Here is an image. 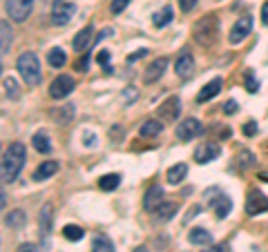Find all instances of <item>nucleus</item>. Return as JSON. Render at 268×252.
Listing matches in <instances>:
<instances>
[{
  "label": "nucleus",
  "instance_id": "412c9836",
  "mask_svg": "<svg viewBox=\"0 0 268 252\" xmlns=\"http://www.w3.org/2000/svg\"><path fill=\"white\" fill-rule=\"evenodd\" d=\"M188 241L192 245H212V235L206 228H192L188 232Z\"/></svg>",
  "mask_w": 268,
  "mask_h": 252
},
{
  "label": "nucleus",
  "instance_id": "e433bc0d",
  "mask_svg": "<svg viewBox=\"0 0 268 252\" xmlns=\"http://www.w3.org/2000/svg\"><path fill=\"white\" fill-rule=\"evenodd\" d=\"M197 3L199 0H179V7H181L184 14H188V11H192L194 7H197Z\"/></svg>",
  "mask_w": 268,
  "mask_h": 252
},
{
  "label": "nucleus",
  "instance_id": "a211bd4d",
  "mask_svg": "<svg viewBox=\"0 0 268 252\" xmlns=\"http://www.w3.org/2000/svg\"><path fill=\"white\" fill-rule=\"evenodd\" d=\"M52 221H54V208L52 203H45L40 208V237L45 239V237H50V232H52Z\"/></svg>",
  "mask_w": 268,
  "mask_h": 252
},
{
  "label": "nucleus",
  "instance_id": "603ef678",
  "mask_svg": "<svg viewBox=\"0 0 268 252\" xmlns=\"http://www.w3.org/2000/svg\"><path fill=\"white\" fill-rule=\"evenodd\" d=\"M132 252H148V248H145V245H139V248H134Z\"/></svg>",
  "mask_w": 268,
  "mask_h": 252
},
{
  "label": "nucleus",
  "instance_id": "de8ad7c7",
  "mask_svg": "<svg viewBox=\"0 0 268 252\" xmlns=\"http://www.w3.org/2000/svg\"><path fill=\"white\" fill-rule=\"evenodd\" d=\"M76 67H78V70H83V72L87 70V67H90V56H83V60H78Z\"/></svg>",
  "mask_w": 268,
  "mask_h": 252
},
{
  "label": "nucleus",
  "instance_id": "4468645a",
  "mask_svg": "<svg viewBox=\"0 0 268 252\" xmlns=\"http://www.w3.org/2000/svg\"><path fill=\"white\" fill-rule=\"evenodd\" d=\"M159 114H161V119H166V121H176V119H179V114H181L179 96H170L168 101L159 107Z\"/></svg>",
  "mask_w": 268,
  "mask_h": 252
},
{
  "label": "nucleus",
  "instance_id": "f03ea898",
  "mask_svg": "<svg viewBox=\"0 0 268 252\" xmlns=\"http://www.w3.org/2000/svg\"><path fill=\"white\" fill-rule=\"evenodd\" d=\"M16 70H18V74H20L23 81H25L29 87L38 85L40 78H42V74H40V60L32 52H25V54H20V56H18Z\"/></svg>",
  "mask_w": 268,
  "mask_h": 252
},
{
  "label": "nucleus",
  "instance_id": "7ed1b4c3",
  "mask_svg": "<svg viewBox=\"0 0 268 252\" xmlns=\"http://www.w3.org/2000/svg\"><path fill=\"white\" fill-rule=\"evenodd\" d=\"M217 32H219V20L217 16H204L199 18L197 25H194V40L199 45H210L212 40L217 38Z\"/></svg>",
  "mask_w": 268,
  "mask_h": 252
},
{
  "label": "nucleus",
  "instance_id": "a18cd8bd",
  "mask_svg": "<svg viewBox=\"0 0 268 252\" xmlns=\"http://www.w3.org/2000/svg\"><path fill=\"white\" fill-rule=\"evenodd\" d=\"M85 145H87V147H94L96 145V136H94L92 132H85Z\"/></svg>",
  "mask_w": 268,
  "mask_h": 252
},
{
  "label": "nucleus",
  "instance_id": "ddd939ff",
  "mask_svg": "<svg viewBox=\"0 0 268 252\" xmlns=\"http://www.w3.org/2000/svg\"><path fill=\"white\" fill-rule=\"evenodd\" d=\"M166 194H163V188L161 186H152L148 192H145V199H143V208L148 212H154L157 208H159L161 203H166Z\"/></svg>",
  "mask_w": 268,
  "mask_h": 252
},
{
  "label": "nucleus",
  "instance_id": "09e8293b",
  "mask_svg": "<svg viewBox=\"0 0 268 252\" xmlns=\"http://www.w3.org/2000/svg\"><path fill=\"white\" fill-rule=\"evenodd\" d=\"M261 20L268 25V3H264V7H261Z\"/></svg>",
  "mask_w": 268,
  "mask_h": 252
},
{
  "label": "nucleus",
  "instance_id": "864d4df0",
  "mask_svg": "<svg viewBox=\"0 0 268 252\" xmlns=\"http://www.w3.org/2000/svg\"><path fill=\"white\" fill-rule=\"evenodd\" d=\"M259 179H261V181H268V172H261V174H259Z\"/></svg>",
  "mask_w": 268,
  "mask_h": 252
},
{
  "label": "nucleus",
  "instance_id": "1a4fd4ad",
  "mask_svg": "<svg viewBox=\"0 0 268 252\" xmlns=\"http://www.w3.org/2000/svg\"><path fill=\"white\" fill-rule=\"evenodd\" d=\"M259 212H268V199L259 190H251L246 196V214L248 217H255Z\"/></svg>",
  "mask_w": 268,
  "mask_h": 252
},
{
  "label": "nucleus",
  "instance_id": "4c0bfd02",
  "mask_svg": "<svg viewBox=\"0 0 268 252\" xmlns=\"http://www.w3.org/2000/svg\"><path fill=\"white\" fill-rule=\"evenodd\" d=\"M96 60H99V65H103L107 70V63H109V52H107V49H101L99 56H96Z\"/></svg>",
  "mask_w": 268,
  "mask_h": 252
},
{
  "label": "nucleus",
  "instance_id": "393cba45",
  "mask_svg": "<svg viewBox=\"0 0 268 252\" xmlns=\"http://www.w3.org/2000/svg\"><path fill=\"white\" fill-rule=\"evenodd\" d=\"M74 114H76V107L72 105V103H70V105L52 109V119L56 121V123H70L72 119H74Z\"/></svg>",
  "mask_w": 268,
  "mask_h": 252
},
{
  "label": "nucleus",
  "instance_id": "b1692460",
  "mask_svg": "<svg viewBox=\"0 0 268 252\" xmlns=\"http://www.w3.org/2000/svg\"><path fill=\"white\" fill-rule=\"evenodd\" d=\"M32 145H34L36 152H40V154H50V152H52V143H50V136H47L45 130H40V132L34 134Z\"/></svg>",
  "mask_w": 268,
  "mask_h": 252
},
{
  "label": "nucleus",
  "instance_id": "3c124183",
  "mask_svg": "<svg viewBox=\"0 0 268 252\" xmlns=\"http://www.w3.org/2000/svg\"><path fill=\"white\" fill-rule=\"evenodd\" d=\"M0 205H3V208L7 205V192H3V199H0Z\"/></svg>",
  "mask_w": 268,
  "mask_h": 252
},
{
  "label": "nucleus",
  "instance_id": "473e14b6",
  "mask_svg": "<svg viewBox=\"0 0 268 252\" xmlns=\"http://www.w3.org/2000/svg\"><path fill=\"white\" fill-rule=\"evenodd\" d=\"M3 87H5V96L11 98V101H16V98L20 96V87H18V83H16L11 76H7V78L3 81Z\"/></svg>",
  "mask_w": 268,
  "mask_h": 252
},
{
  "label": "nucleus",
  "instance_id": "9b49d317",
  "mask_svg": "<svg viewBox=\"0 0 268 252\" xmlns=\"http://www.w3.org/2000/svg\"><path fill=\"white\" fill-rule=\"evenodd\" d=\"M219 154H221V147L208 141V143L197 145V150H194V161L197 163H210L212 158H217Z\"/></svg>",
  "mask_w": 268,
  "mask_h": 252
},
{
  "label": "nucleus",
  "instance_id": "6e6552de",
  "mask_svg": "<svg viewBox=\"0 0 268 252\" xmlns=\"http://www.w3.org/2000/svg\"><path fill=\"white\" fill-rule=\"evenodd\" d=\"M253 32V18L251 16H243L239 18L235 25H233V29H230V34H228V40H230V45H239V42L246 38L248 34Z\"/></svg>",
  "mask_w": 268,
  "mask_h": 252
},
{
  "label": "nucleus",
  "instance_id": "a19ab883",
  "mask_svg": "<svg viewBox=\"0 0 268 252\" xmlns=\"http://www.w3.org/2000/svg\"><path fill=\"white\" fill-rule=\"evenodd\" d=\"M18 252H40V250L34 243H23V245H18Z\"/></svg>",
  "mask_w": 268,
  "mask_h": 252
},
{
  "label": "nucleus",
  "instance_id": "f8f14e48",
  "mask_svg": "<svg viewBox=\"0 0 268 252\" xmlns=\"http://www.w3.org/2000/svg\"><path fill=\"white\" fill-rule=\"evenodd\" d=\"M168 70V58L166 56H161V58H154L152 63L148 65V70H145V76H143V81L145 83H157L159 78L166 74Z\"/></svg>",
  "mask_w": 268,
  "mask_h": 252
},
{
  "label": "nucleus",
  "instance_id": "9d476101",
  "mask_svg": "<svg viewBox=\"0 0 268 252\" xmlns=\"http://www.w3.org/2000/svg\"><path fill=\"white\" fill-rule=\"evenodd\" d=\"M92 42H96V34H94V25H85V27L74 36V49L78 54L81 52H87L90 47H92Z\"/></svg>",
  "mask_w": 268,
  "mask_h": 252
},
{
  "label": "nucleus",
  "instance_id": "5701e85b",
  "mask_svg": "<svg viewBox=\"0 0 268 252\" xmlns=\"http://www.w3.org/2000/svg\"><path fill=\"white\" fill-rule=\"evenodd\" d=\"M172 18H174V11H172L170 5H166V7H161L154 16H152V22H154L157 29H163V27H168V25L172 22Z\"/></svg>",
  "mask_w": 268,
  "mask_h": 252
},
{
  "label": "nucleus",
  "instance_id": "aec40b11",
  "mask_svg": "<svg viewBox=\"0 0 268 252\" xmlns=\"http://www.w3.org/2000/svg\"><path fill=\"white\" fill-rule=\"evenodd\" d=\"M186 176H188V165L186 163H174L172 168H168V172H166V179H168L170 186H179Z\"/></svg>",
  "mask_w": 268,
  "mask_h": 252
},
{
  "label": "nucleus",
  "instance_id": "72a5a7b5",
  "mask_svg": "<svg viewBox=\"0 0 268 252\" xmlns=\"http://www.w3.org/2000/svg\"><path fill=\"white\" fill-rule=\"evenodd\" d=\"M237 165H239V168H243V170H246V168H253V165H255V156H253L248 150H241V154L237 156Z\"/></svg>",
  "mask_w": 268,
  "mask_h": 252
},
{
  "label": "nucleus",
  "instance_id": "79ce46f5",
  "mask_svg": "<svg viewBox=\"0 0 268 252\" xmlns=\"http://www.w3.org/2000/svg\"><path fill=\"white\" fill-rule=\"evenodd\" d=\"M204 252H228V245L219 243V245H206Z\"/></svg>",
  "mask_w": 268,
  "mask_h": 252
},
{
  "label": "nucleus",
  "instance_id": "2f4dec72",
  "mask_svg": "<svg viewBox=\"0 0 268 252\" xmlns=\"http://www.w3.org/2000/svg\"><path fill=\"white\" fill-rule=\"evenodd\" d=\"M25 219L27 217H25V212L23 210H11L7 217H5V223H7L9 228H20V225L25 223Z\"/></svg>",
  "mask_w": 268,
  "mask_h": 252
},
{
  "label": "nucleus",
  "instance_id": "2eb2a0df",
  "mask_svg": "<svg viewBox=\"0 0 268 252\" xmlns=\"http://www.w3.org/2000/svg\"><path fill=\"white\" fill-rule=\"evenodd\" d=\"M208 208H210V210H215V214L219 219H224V217H228V214H230V210H233V201H230L226 194H219L217 199L208 201Z\"/></svg>",
  "mask_w": 268,
  "mask_h": 252
},
{
  "label": "nucleus",
  "instance_id": "ea45409f",
  "mask_svg": "<svg viewBox=\"0 0 268 252\" xmlns=\"http://www.w3.org/2000/svg\"><path fill=\"white\" fill-rule=\"evenodd\" d=\"M145 54H148V49H137V52H132L130 56H127V63H134V60H139V58H143Z\"/></svg>",
  "mask_w": 268,
  "mask_h": 252
},
{
  "label": "nucleus",
  "instance_id": "f3484780",
  "mask_svg": "<svg viewBox=\"0 0 268 252\" xmlns=\"http://www.w3.org/2000/svg\"><path fill=\"white\" fill-rule=\"evenodd\" d=\"M176 210H179V203H174V201H166V203H161L154 212H152V217H154V221H159V223H166V221H170L174 217Z\"/></svg>",
  "mask_w": 268,
  "mask_h": 252
},
{
  "label": "nucleus",
  "instance_id": "6ab92c4d",
  "mask_svg": "<svg viewBox=\"0 0 268 252\" xmlns=\"http://www.w3.org/2000/svg\"><path fill=\"white\" fill-rule=\"evenodd\" d=\"M219 91H221V78H212L208 85H204V87H201V91L197 94V101H199V103L212 101V98H215Z\"/></svg>",
  "mask_w": 268,
  "mask_h": 252
},
{
  "label": "nucleus",
  "instance_id": "bb28decb",
  "mask_svg": "<svg viewBox=\"0 0 268 252\" xmlns=\"http://www.w3.org/2000/svg\"><path fill=\"white\" fill-rule=\"evenodd\" d=\"M0 34H3V38H0V54H3V56H7L9 47H11V27H9V20H0Z\"/></svg>",
  "mask_w": 268,
  "mask_h": 252
},
{
  "label": "nucleus",
  "instance_id": "c9c22d12",
  "mask_svg": "<svg viewBox=\"0 0 268 252\" xmlns=\"http://www.w3.org/2000/svg\"><path fill=\"white\" fill-rule=\"evenodd\" d=\"M127 5H130V0H112V5H109V11L112 14H121Z\"/></svg>",
  "mask_w": 268,
  "mask_h": 252
},
{
  "label": "nucleus",
  "instance_id": "0eeeda50",
  "mask_svg": "<svg viewBox=\"0 0 268 252\" xmlns=\"http://www.w3.org/2000/svg\"><path fill=\"white\" fill-rule=\"evenodd\" d=\"M204 134V125H201L199 119H184L179 123V127H176V136H179L181 141H192Z\"/></svg>",
  "mask_w": 268,
  "mask_h": 252
},
{
  "label": "nucleus",
  "instance_id": "7c9ffc66",
  "mask_svg": "<svg viewBox=\"0 0 268 252\" xmlns=\"http://www.w3.org/2000/svg\"><path fill=\"white\" fill-rule=\"evenodd\" d=\"M63 237L67 239V241H81V239L85 237V230L81 228V225L70 223V225H65L63 228Z\"/></svg>",
  "mask_w": 268,
  "mask_h": 252
},
{
  "label": "nucleus",
  "instance_id": "c85d7f7f",
  "mask_svg": "<svg viewBox=\"0 0 268 252\" xmlns=\"http://www.w3.org/2000/svg\"><path fill=\"white\" fill-rule=\"evenodd\" d=\"M121 186V174H103L99 179V188L103 192H112Z\"/></svg>",
  "mask_w": 268,
  "mask_h": 252
},
{
  "label": "nucleus",
  "instance_id": "39448f33",
  "mask_svg": "<svg viewBox=\"0 0 268 252\" xmlns=\"http://www.w3.org/2000/svg\"><path fill=\"white\" fill-rule=\"evenodd\" d=\"M74 11H76L74 3H67V0H54L52 3V22L56 25V27H65V25L72 20Z\"/></svg>",
  "mask_w": 268,
  "mask_h": 252
},
{
  "label": "nucleus",
  "instance_id": "8fccbe9b",
  "mask_svg": "<svg viewBox=\"0 0 268 252\" xmlns=\"http://www.w3.org/2000/svg\"><path fill=\"white\" fill-rule=\"evenodd\" d=\"M125 98H127V101H132V98H137V89L127 87V89H125Z\"/></svg>",
  "mask_w": 268,
  "mask_h": 252
},
{
  "label": "nucleus",
  "instance_id": "c756f323",
  "mask_svg": "<svg viewBox=\"0 0 268 252\" xmlns=\"http://www.w3.org/2000/svg\"><path fill=\"white\" fill-rule=\"evenodd\" d=\"M92 252H114V243L112 239L105 235H96L92 241Z\"/></svg>",
  "mask_w": 268,
  "mask_h": 252
},
{
  "label": "nucleus",
  "instance_id": "c03bdc74",
  "mask_svg": "<svg viewBox=\"0 0 268 252\" xmlns=\"http://www.w3.org/2000/svg\"><path fill=\"white\" fill-rule=\"evenodd\" d=\"M109 136H112V139H123V130H121V125H114L112 127V130H109Z\"/></svg>",
  "mask_w": 268,
  "mask_h": 252
},
{
  "label": "nucleus",
  "instance_id": "f257e3e1",
  "mask_svg": "<svg viewBox=\"0 0 268 252\" xmlns=\"http://www.w3.org/2000/svg\"><path fill=\"white\" fill-rule=\"evenodd\" d=\"M27 161V150L23 143H11L3 154V181L11 183L16 181V176L20 174V170L25 168Z\"/></svg>",
  "mask_w": 268,
  "mask_h": 252
},
{
  "label": "nucleus",
  "instance_id": "cd10ccee",
  "mask_svg": "<svg viewBox=\"0 0 268 252\" xmlns=\"http://www.w3.org/2000/svg\"><path fill=\"white\" fill-rule=\"evenodd\" d=\"M47 63H50L54 70H58V67H63L67 63V54L63 47H54L50 49V54H47Z\"/></svg>",
  "mask_w": 268,
  "mask_h": 252
},
{
  "label": "nucleus",
  "instance_id": "a878e982",
  "mask_svg": "<svg viewBox=\"0 0 268 252\" xmlns=\"http://www.w3.org/2000/svg\"><path fill=\"white\" fill-rule=\"evenodd\" d=\"M163 132V123L157 121V119H148L141 125V136L145 139H152V136H159V134Z\"/></svg>",
  "mask_w": 268,
  "mask_h": 252
},
{
  "label": "nucleus",
  "instance_id": "58836bf2",
  "mask_svg": "<svg viewBox=\"0 0 268 252\" xmlns=\"http://www.w3.org/2000/svg\"><path fill=\"white\" fill-rule=\"evenodd\" d=\"M243 134H246V136H255V134H257V125H255L253 121H248L246 125H243Z\"/></svg>",
  "mask_w": 268,
  "mask_h": 252
},
{
  "label": "nucleus",
  "instance_id": "f704fd0d",
  "mask_svg": "<svg viewBox=\"0 0 268 252\" xmlns=\"http://www.w3.org/2000/svg\"><path fill=\"white\" fill-rule=\"evenodd\" d=\"M243 83H246V89L251 91V94H255V91L259 89V83H257V78H255L253 72H246V74H243Z\"/></svg>",
  "mask_w": 268,
  "mask_h": 252
},
{
  "label": "nucleus",
  "instance_id": "423d86ee",
  "mask_svg": "<svg viewBox=\"0 0 268 252\" xmlns=\"http://www.w3.org/2000/svg\"><path fill=\"white\" fill-rule=\"evenodd\" d=\"M32 7H34V0H5V9L11 20L16 22H25L29 14H32Z\"/></svg>",
  "mask_w": 268,
  "mask_h": 252
},
{
  "label": "nucleus",
  "instance_id": "49530a36",
  "mask_svg": "<svg viewBox=\"0 0 268 252\" xmlns=\"http://www.w3.org/2000/svg\"><path fill=\"white\" fill-rule=\"evenodd\" d=\"M112 34H114V32H112V29H109V27H107V29H103V32H101L99 36H96V42H99V40H105V38H109V36H112Z\"/></svg>",
  "mask_w": 268,
  "mask_h": 252
},
{
  "label": "nucleus",
  "instance_id": "dca6fc26",
  "mask_svg": "<svg viewBox=\"0 0 268 252\" xmlns=\"http://www.w3.org/2000/svg\"><path fill=\"white\" fill-rule=\"evenodd\" d=\"M174 72L179 74L181 78H188L190 74L194 72V58H192V54L190 52H184L179 58H176V63H174Z\"/></svg>",
  "mask_w": 268,
  "mask_h": 252
},
{
  "label": "nucleus",
  "instance_id": "4be33fe9",
  "mask_svg": "<svg viewBox=\"0 0 268 252\" xmlns=\"http://www.w3.org/2000/svg\"><path fill=\"white\" fill-rule=\"evenodd\" d=\"M56 172H58V161H45L36 168L34 181H45V179H50V176L56 174Z\"/></svg>",
  "mask_w": 268,
  "mask_h": 252
},
{
  "label": "nucleus",
  "instance_id": "20e7f679",
  "mask_svg": "<svg viewBox=\"0 0 268 252\" xmlns=\"http://www.w3.org/2000/svg\"><path fill=\"white\" fill-rule=\"evenodd\" d=\"M76 87V81L70 76V74H60V76H56L50 85V96L54 98V101H63L65 96H70L72 91H74Z\"/></svg>",
  "mask_w": 268,
  "mask_h": 252
},
{
  "label": "nucleus",
  "instance_id": "37998d69",
  "mask_svg": "<svg viewBox=\"0 0 268 252\" xmlns=\"http://www.w3.org/2000/svg\"><path fill=\"white\" fill-rule=\"evenodd\" d=\"M224 112H226L228 116H230V114H235V112H237V101H228L226 105H224Z\"/></svg>",
  "mask_w": 268,
  "mask_h": 252
}]
</instances>
